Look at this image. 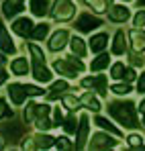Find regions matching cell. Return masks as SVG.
Masks as SVG:
<instances>
[{
  "label": "cell",
  "mask_w": 145,
  "mask_h": 151,
  "mask_svg": "<svg viewBox=\"0 0 145 151\" xmlns=\"http://www.w3.org/2000/svg\"><path fill=\"white\" fill-rule=\"evenodd\" d=\"M108 112H110L121 125L129 127V129L139 127L137 114H135V104H133V102H110V104H108Z\"/></svg>",
  "instance_id": "1"
},
{
  "label": "cell",
  "mask_w": 145,
  "mask_h": 151,
  "mask_svg": "<svg viewBox=\"0 0 145 151\" xmlns=\"http://www.w3.org/2000/svg\"><path fill=\"white\" fill-rule=\"evenodd\" d=\"M74 12H76V4L72 0H55L53 10H51L55 21H70L74 17Z\"/></svg>",
  "instance_id": "2"
},
{
  "label": "cell",
  "mask_w": 145,
  "mask_h": 151,
  "mask_svg": "<svg viewBox=\"0 0 145 151\" xmlns=\"http://www.w3.org/2000/svg\"><path fill=\"white\" fill-rule=\"evenodd\" d=\"M100 25H102V21L96 19V17H92V14H88V12L80 14L78 21H76V29H78L80 33H92V31L98 29Z\"/></svg>",
  "instance_id": "3"
},
{
  "label": "cell",
  "mask_w": 145,
  "mask_h": 151,
  "mask_svg": "<svg viewBox=\"0 0 145 151\" xmlns=\"http://www.w3.org/2000/svg\"><path fill=\"white\" fill-rule=\"evenodd\" d=\"M23 8H25V0H4V2H2V14H4L6 19L17 17Z\"/></svg>",
  "instance_id": "4"
},
{
  "label": "cell",
  "mask_w": 145,
  "mask_h": 151,
  "mask_svg": "<svg viewBox=\"0 0 145 151\" xmlns=\"http://www.w3.org/2000/svg\"><path fill=\"white\" fill-rule=\"evenodd\" d=\"M82 86L86 88H96L100 96H106V76H96V78H84Z\"/></svg>",
  "instance_id": "5"
},
{
  "label": "cell",
  "mask_w": 145,
  "mask_h": 151,
  "mask_svg": "<svg viewBox=\"0 0 145 151\" xmlns=\"http://www.w3.org/2000/svg\"><path fill=\"white\" fill-rule=\"evenodd\" d=\"M33 21L31 19H27V17H23V19H17L14 23H12V31L17 33V35H21V37H27V35H31L33 33Z\"/></svg>",
  "instance_id": "6"
},
{
  "label": "cell",
  "mask_w": 145,
  "mask_h": 151,
  "mask_svg": "<svg viewBox=\"0 0 145 151\" xmlns=\"http://www.w3.org/2000/svg\"><path fill=\"white\" fill-rule=\"evenodd\" d=\"M88 131H90V127H88V116L84 114V116L80 119L78 135H76V149H82V147L86 145V137H88Z\"/></svg>",
  "instance_id": "7"
},
{
  "label": "cell",
  "mask_w": 145,
  "mask_h": 151,
  "mask_svg": "<svg viewBox=\"0 0 145 151\" xmlns=\"http://www.w3.org/2000/svg\"><path fill=\"white\" fill-rule=\"evenodd\" d=\"M53 70L59 72L61 76H68V78H76V72H78V68L74 65L72 61H68V59H57L53 63Z\"/></svg>",
  "instance_id": "8"
},
{
  "label": "cell",
  "mask_w": 145,
  "mask_h": 151,
  "mask_svg": "<svg viewBox=\"0 0 145 151\" xmlns=\"http://www.w3.org/2000/svg\"><path fill=\"white\" fill-rule=\"evenodd\" d=\"M92 149H108V147H115L117 145V141L113 139V137H108V135H102V133H98L92 137Z\"/></svg>",
  "instance_id": "9"
},
{
  "label": "cell",
  "mask_w": 145,
  "mask_h": 151,
  "mask_svg": "<svg viewBox=\"0 0 145 151\" xmlns=\"http://www.w3.org/2000/svg\"><path fill=\"white\" fill-rule=\"evenodd\" d=\"M0 49L4 51V53H14L17 51V47H14V43H12V39H10L4 23H0Z\"/></svg>",
  "instance_id": "10"
},
{
  "label": "cell",
  "mask_w": 145,
  "mask_h": 151,
  "mask_svg": "<svg viewBox=\"0 0 145 151\" xmlns=\"http://www.w3.org/2000/svg\"><path fill=\"white\" fill-rule=\"evenodd\" d=\"M68 33L66 31H57L53 37H51V41H49V49L51 51H61L66 47V43H68Z\"/></svg>",
  "instance_id": "11"
},
{
  "label": "cell",
  "mask_w": 145,
  "mask_h": 151,
  "mask_svg": "<svg viewBox=\"0 0 145 151\" xmlns=\"http://www.w3.org/2000/svg\"><path fill=\"white\" fill-rule=\"evenodd\" d=\"M8 96H10V100L14 102V104H23L25 96H27V90L21 84H10L8 86Z\"/></svg>",
  "instance_id": "12"
},
{
  "label": "cell",
  "mask_w": 145,
  "mask_h": 151,
  "mask_svg": "<svg viewBox=\"0 0 145 151\" xmlns=\"http://www.w3.org/2000/svg\"><path fill=\"white\" fill-rule=\"evenodd\" d=\"M129 39H131V45L135 51H145V33L139 29H133L129 33Z\"/></svg>",
  "instance_id": "13"
},
{
  "label": "cell",
  "mask_w": 145,
  "mask_h": 151,
  "mask_svg": "<svg viewBox=\"0 0 145 151\" xmlns=\"http://www.w3.org/2000/svg\"><path fill=\"white\" fill-rule=\"evenodd\" d=\"M129 17H131V12H129L127 6H113L110 12H108V19L115 21V23H125Z\"/></svg>",
  "instance_id": "14"
},
{
  "label": "cell",
  "mask_w": 145,
  "mask_h": 151,
  "mask_svg": "<svg viewBox=\"0 0 145 151\" xmlns=\"http://www.w3.org/2000/svg\"><path fill=\"white\" fill-rule=\"evenodd\" d=\"M33 74H35V80H37V82H43V84L51 82V72L45 68V63L35 61V65H33Z\"/></svg>",
  "instance_id": "15"
},
{
  "label": "cell",
  "mask_w": 145,
  "mask_h": 151,
  "mask_svg": "<svg viewBox=\"0 0 145 151\" xmlns=\"http://www.w3.org/2000/svg\"><path fill=\"white\" fill-rule=\"evenodd\" d=\"M106 41H108V35H106V33H98V35H94V37L90 39V49H92V53L104 51Z\"/></svg>",
  "instance_id": "16"
},
{
  "label": "cell",
  "mask_w": 145,
  "mask_h": 151,
  "mask_svg": "<svg viewBox=\"0 0 145 151\" xmlns=\"http://www.w3.org/2000/svg\"><path fill=\"white\" fill-rule=\"evenodd\" d=\"M31 10L35 17H45L49 10V2L47 0H31Z\"/></svg>",
  "instance_id": "17"
},
{
  "label": "cell",
  "mask_w": 145,
  "mask_h": 151,
  "mask_svg": "<svg viewBox=\"0 0 145 151\" xmlns=\"http://www.w3.org/2000/svg\"><path fill=\"white\" fill-rule=\"evenodd\" d=\"M80 102H82V104H84L86 108H90L92 112H98V110H100V102H98L96 98H94V96L90 94V92H86V94H84V96L80 98Z\"/></svg>",
  "instance_id": "18"
},
{
  "label": "cell",
  "mask_w": 145,
  "mask_h": 151,
  "mask_svg": "<svg viewBox=\"0 0 145 151\" xmlns=\"http://www.w3.org/2000/svg\"><path fill=\"white\" fill-rule=\"evenodd\" d=\"M113 53H115V55H123V53H125V33H123V31H119V33L115 35Z\"/></svg>",
  "instance_id": "19"
},
{
  "label": "cell",
  "mask_w": 145,
  "mask_h": 151,
  "mask_svg": "<svg viewBox=\"0 0 145 151\" xmlns=\"http://www.w3.org/2000/svg\"><path fill=\"white\" fill-rule=\"evenodd\" d=\"M100 129H104V131H108V133H113V135H117V137H121V131L117 129L115 125H110L108 123V119H104V116H96V121H94Z\"/></svg>",
  "instance_id": "20"
},
{
  "label": "cell",
  "mask_w": 145,
  "mask_h": 151,
  "mask_svg": "<svg viewBox=\"0 0 145 151\" xmlns=\"http://www.w3.org/2000/svg\"><path fill=\"white\" fill-rule=\"evenodd\" d=\"M51 145H55V139L49 137V135H37L35 137V147L37 149H47Z\"/></svg>",
  "instance_id": "21"
},
{
  "label": "cell",
  "mask_w": 145,
  "mask_h": 151,
  "mask_svg": "<svg viewBox=\"0 0 145 151\" xmlns=\"http://www.w3.org/2000/svg\"><path fill=\"white\" fill-rule=\"evenodd\" d=\"M70 45H72L74 55H78V57H84L86 55V45H84V41L80 37H74L72 41H70Z\"/></svg>",
  "instance_id": "22"
},
{
  "label": "cell",
  "mask_w": 145,
  "mask_h": 151,
  "mask_svg": "<svg viewBox=\"0 0 145 151\" xmlns=\"http://www.w3.org/2000/svg\"><path fill=\"white\" fill-rule=\"evenodd\" d=\"M12 72L14 74H19V76H23V74H27V70H29V63H27V59H23V57H19V59H14L12 61Z\"/></svg>",
  "instance_id": "23"
},
{
  "label": "cell",
  "mask_w": 145,
  "mask_h": 151,
  "mask_svg": "<svg viewBox=\"0 0 145 151\" xmlns=\"http://www.w3.org/2000/svg\"><path fill=\"white\" fill-rule=\"evenodd\" d=\"M49 33V25H45V23H41V25H37L35 29H33V33H31V37L33 39H37V41H41V39H45Z\"/></svg>",
  "instance_id": "24"
},
{
  "label": "cell",
  "mask_w": 145,
  "mask_h": 151,
  "mask_svg": "<svg viewBox=\"0 0 145 151\" xmlns=\"http://www.w3.org/2000/svg\"><path fill=\"white\" fill-rule=\"evenodd\" d=\"M106 65H108V55H106V53H102V55H98L96 59L92 61V65H90V68H92V72H100V70H104Z\"/></svg>",
  "instance_id": "25"
},
{
  "label": "cell",
  "mask_w": 145,
  "mask_h": 151,
  "mask_svg": "<svg viewBox=\"0 0 145 151\" xmlns=\"http://www.w3.org/2000/svg\"><path fill=\"white\" fill-rule=\"evenodd\" d=\"M29 49H31V55H33V61H39V63H45V55H43V51L39 49L35 43H31L29 45Z\"/></svg>",
  "instance_id": "26"
},
{
  "label": "cell",
  "mask_w": 145,
  "mask_h": 151,
  "mask_svg": "<svg viewBox=\"0 0 145 151\" xmlns=\"http://www.w3.org/2000/svg\"><path fill=\"white\" fill-rule=\"evenodd\" d=\"M86 4H88V6H92L96 12H104L108 2H106V0H86Z\"/></svg>",
  "instance_id": "27"
},
{
  "label": "cell",
  "mask_w": 145,
  "mask_h": 151,
  "mask_svg": "<svg viewBox=\"0 0 145 151\" xmlns=\"http://www.w3.org/2000/svg\"><path fill=\"white\" fill-rule=\"evenodd\" d=\"M78 127H80V125H76V116H74V114H70V116L63 121V129H66V133H76Z\"/></svg>",
  "instance_id": "28"
},
{
  "label": "cell",
  "mask_w": 145,
  "mask_h": 151,
  "mask_svg": "<svg viewBox=\"0 0 145 151\" xmlns=\"http://www.w3.org/2000/svg\"><path fill=\"white\" fill-rule=\"evenodd\" d=\"M113 92L119 94V96H125V94L131 92V86H129V84H115V86H113Z\"/></svg>",
  "instance_id": "29"
},
{
  "label": "cell",
  "mask_w": 145,
  "mask_h": 151,
  "mask_svg": "<svg viewBox=\"0 0 145 151\" xmlns=\"http://www.w3.org/2000/svg\"><path fill=\"white\" fill-rule=\"evenodd\" d=\"M63 104H66L70 110H76V108H78L82 102L78 100V98H74V96H70V94H68V96H63Z\"/></svg>",
  "instance_id": "30"
},
{
  "label": "cell",
  "mask_w": 145,
  "mask_h": 151,
  "mask_svg": "<svg viewBox=\"0 0 145 151\" xmlns=\"http://www.w3.org/2000/svg\"><path fill=\"white\" fill-rule=\"evenodd\" d=\"M110 76H113V78H123V76H125V65H123V63H115V65L110 68Z\"/></svg>",
  "instance_id": "31"
},
{
  "label": "cell",
  "mask_w": 145,
  "mask_h": 151,
  "mask_svg": "<svg viewBox=\"0 0 145 151\" xmlns=\"http://www.w3.org/2000/svg\"><path fill=\"white\" fill-rule=\"evenodd\" d=\"M35 106H37V104H29V106H27V110H25V121H35V116H37Z\"/></svg>",
  "instance_id": "32"
},
{
  "label": "cell",
  "mask_w": 145,
  "mask_h": 151,
  "mask_svg": "<svg viewBox=\"0 0 145 151\" xmlns=\"http://www.w3.org/2000/svg\"><path fill=\"white\" fill-rule=\"evenodd\" d=\"M35 112H37V119L47 116V114H49V106H47V104H37V106H35Z\"/></svg>",
  "instance_id": "33"
},
{
  "label": "cell",
  "mask_w": 145,
  "mask_h": 151,
  "mask_svg": "<svg viewBox=\"0 0 145 151\" xmlns=\"http://www.w3.org/2000/svg\"><path fill=\"white\" fill-rule=\"evenodd\" d=\"M133 25H135V27H143V25H145V10H139V12L135 14Z\"/></svg>",
  "instance_id": "34"
},
{
  "label": "cell",
  "mask_w": 145,
  "mask_h": 151,
  "mask_svg": "<svg viewBox=\"0 0 145 151\" xmlns=\"http://www.w3.org/2000/svg\"><path fill=\"white\" fill-rule=\"evenodd\" d=\"M37 127H39L41 131H47L49 127H53V123L47 121V116H41V119H37Z\"/></svg>",
  "instance_id": "35"
},
{
  "label": "cell",
  "mask_w": 145,
  "mask_h": 151,
  "mask_svg": "<svg viewBox=\"0 0 145 151\" xmlns=\"http://www.w3.org/2000/svg\"><path fill=\"white\" fill-rule=\"evenodd\" d=\"M25 90H27V96H41L43 94V90L37 86H25Z\"/></svg>",
  "instance_id": "36"
},
{
  "label": "cell",
  "mask_w": 145,
  "mask_h": 151,
  "mask_svg": "<svg viewBox=\"0 0 145 151\" xmlns=\"http://www.w3.org/2000/svg\"><path fill=\"white\" fill-rule=\"evenodd\" d=\"M127 141H129V145H131V147H141V141H143V139H141L139 135H131Z\"/></svg>",
  "instance_id": "37"
},
{
  "label": "cell",
  "mask_w": 145,
  "mask_h": 151,
  "mask_svg": "<svg viewBox=\"0 0 145 151\" xmlns=\"http://www.w3.org/2000/svg\"><path fill=\"white\" fill-rule=\"evenodd\" d=\"M8 114H12V110H8V108H6V102L0 100V119H4V116H8Z\"/></svg>",
  "instance_id": "38"
},
{
  "label": "cell",
  "mask_w": 145,
  "mask_h": 151,
  "mask_svg": "<svg viewBox=\"0 0 145 151\" xmlns=\"http://www.w3.org/2000/svg\"><path fill=\"white\" fill-rule=\"evenodd\" d=\"M51 90H68V82H63V80H59V82H55L53 86H51Z\"/></svg>",
  "instance_id": "39"
},
{
  "label": "cell",
  "mask_w": 145,
  "mask_h": 151,
  "mask_svg": "<svg viewBox=\"0 0 145 151\" xmlns=\"http://www.w3.org/2000/svg\"><path fill=\"white\" fill-rule=\"evenodd\" d=\"M55 145H57L59 149H68V147H70V143H68V139H66V137H59V139H55Z\"/></svg>",
  "instance_id": "40"
},
{
  "label": "cell",
  "mask_w": 145,
  "mask_h": 151,
  "mask_svg": "<svg viewBox=\"0 0 145 151\" xmlns=\"http://www.w3.org/2000/svg\"><path fill=\"white\" fill-rule=\"evenodd\" d=\"M66 59H68V61H72L74 65L78 68V72H84V63H82L80 59H76V57H66Z\"/></svg>",
  "instance_id": "41"
},
{
  "label": "cell",
  "mask_w": 145,
  "mask_h": 151,
  "mask_svg": "<svg viewBox=\"0 0 145 151\" xmlns=\"http://www.w3.org/2000/svg\"><path fill=\"white\" fill-rule=\"evenodd\" d=\"M131 63H133V65H143V57L137 55V53H133V55H131Z\"/></svg>",
  "instance_id": "42"
},
{
  "label": "cell",
  "mask_w": 145,
  "mask_h": 151,
  "mask_svg": "<svg viewBox=\"0 0 145 151\" xmlns=\"http://www.w3.org/2000/svg\"><path fill=\"white\" fill-rule=\"evenodd\" d=\"M137 90L139 92H145V74H141L139 80H137Z\"/></svg>",
  "instance_id": "43"
},
{
  "label": "cell",
  "mask_w": 145,
  "mask_h": 151,
  "mask_svg": "<svg viewBox=\"0 0 145 151\" xmlns=\"http://www.w3.org/2000/svg\"><path fill=\"white\" fill-rule=\"evenodd\" d=\"M123 78H125L127 82H133V80H135V72H133L131 68H127V70H125V76H123Z\"/></svg>",
  "instance_id": "44"
},
{
  "label": "cell",
  "mask_w": 145,
  "mask_h": 151,
  "mask_svg": "<svg viewBox=\"0 0 145 151\" xmlns=\"http://www.w3.org/2000/svg\"><path fill=\"white\" fill-rule=\"evenodd\" d=\"M61 123H63V114H61V112H59V108H57V110H55V125L59 127Z\"/></svg>",
  "instance_id": "45"
},
{
  "label": "cell",
  "mask_w": 145,
  "mask_h": 151,
  "mask_svg": "<svg viewBox=\"0 0 145 151\" xmlns=\"http://www.w3.org/2000/svg\"><path fill=\"white\" fill-rule=\"evenodd\" d=\"M33 141H35V139H27L23 143V147L25 149H35V143H33Z\"/></svg>",
  "instance_id": "46"
},
{
  "label": "cell",
  "mask_w": 145,
  "mask_h": 151,
  "mask_svg": "<svg viewBox=\"0 0 145 151\" xmlns=\"http://www.w3.org/2000/svg\"><path fill=\"white\" fill-rule=\"evenodd\" d=\"M4 80H6V72L0 68V84H4Z\"/></svg>",
  "instance_id": "47"
},
{
  "label": "cell",
  "mask_w": 145,
  "mask_h": 151,
  "mask_svg": "<svg viewBox=\"0 0 145 151\" xmlns=\"http://www.w3.org/2000/svg\"><path fill=\"white\" fill-rule=\"evenodd\" d=\"M139 110L145 114V100H141V104H139Z\"/></svg>",
  "instance_id": "48"
},
{
  "label": "cell",
  "mask_w": 145,
  "mask_h": 151,
  "mask_svg": "<svg viewBox=\"0 0 145 151\" xmlns=\"http://www.w3.org/2000/svg\"><path fill=\"white\" fill-rule=\"evenodd\" d=\"M137 4H139V6H145V0H137Z\"/></svg>",
  "instance_id": "49"
},
{
  "label": "cell",
  "mask_w": 145,
  "mask_h": 151,
  "mask_svg": "<svg viewBox=\"0 0 145 151\" xmlns=\"http://www.w3.org/2000/svg\"><path fill=\"white\" fill-rule=\"evenodd\" d=\"M2 61H4V57H2V55H0V63H2Z\"/></svg>",
  "instance_id": "50"
},
{
  "label": "cell",
  "mask_w": 145,
  "mask_h": 151,
  "mask_svg": "<svg viewBox=\"0 0 145 151\" xmlns=\"http://www.w3.org/2000/svg\"><path fill=\"white\" fill-rule=\"evenodd\" d=\"M106 2H108V4H110V2H113V0H106Z\"/></svg>",
  "instance_id": "51"
},
{
  "label": "cell",
  "mask_w": 145,
  "mask_h": 151,
  "mask_svg": "<svg viewBox=\"0 0 145 151\" xmlns=\"http://www.w3.org/2000/svg\"><path fill=\"white\" fill-rule=\"evenodd\" d=\"M123 2H129V0H123Z\"/></svg>",
  "instance_id": "52"
},
{
  "label": "cell",
  "mask_w": 145,
  "mask_h": 151,
  "mask_svg": "<svg viewBox=\"0 0 145 151\" xmlns=\"http://www.w3.org/2000/svg\"><path fill=\"white\" fill-rule=\"evenodd\" d=\"M143 123H145V116H143Z\"/></svg>",
  "instance_id": "53"
},
{
  "label": "cell",
  "mask_w": 145,
  "mask_h": 151,
  "mask_svg": "<svg viewBox=\"0 0 145 151\" xmlns=\"http://www.w3.org/2000/svg\"><path fill=\"white\" fill-rule=\"evenodd\" d=\"M0 145H2V141H0Z\"/></svg>",
  "instance_id": "54"
}]
</instances>
